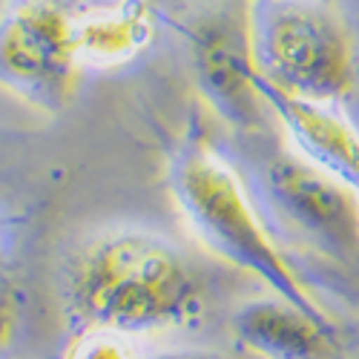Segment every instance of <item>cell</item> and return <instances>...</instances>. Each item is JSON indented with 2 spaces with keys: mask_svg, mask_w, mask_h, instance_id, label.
<instances>
[{
  "mask_svg": "<svg viewBox=\"0 0 359 359\" xmlns=\"http://www.w3.org/2000/svg\"><path fill=\"white\" fill-rule=\"evenodd\" d=\"M259 89L267 109L285 127L293 153L359 190V130L339 104L293 98L262 78Z\"/></svg>",
  "mask_w": 359,
  "mask_h": 359,
  "instance_id": "7",
  "label": "cell"
},
{
  "mask_svg": "<svg viewBox=\"0 0 359 359\" xmlns=\"http://www.w3.org/2000/svg\"><path fill=\"white\" fill-rule=\"evenodd\" d=\"M196 86L216 115L233 130L253 133L271 112L259 89V72L250 52L248 15L236 20L227 12L201 15L187 29Z\"/></svg>",
  "mask_w": 359,
  "mask_h": 359,
  "instance_id": "6",
  "label": "cell"
},
{
  "mask_svg": "<svg viewBox=\"0 0 359 359\" xmlns=\"http://www.w3.org/2000/svg\"><path fill=\"white\" fill-rule=\"evenodd\" d=\"M233 334L262 359H337L334 327L287 299L271 293L233 313Z\"/></svg>",
  "mask_w": 359,
  "mask_h": 359,
  "instance_id": "8",
  "label": "cell"
},
{
  "mask_svg": "<svg viewBox=\"0 0 359 359\" xmlns=\"http://www.w3.org/2000/svg\"><path fill=\"white\" fill-rule=\"evenodd\" d=\"M147 359H236V356L222 353V351H210V348H175V351H161V353L147 356Z\"/></svg>",
  "mask_w": 359,
  "mask_h": 359,
  "instance_id": "11",
  "label": "cell"
},
{
  "mask_svg": "<svg viewBox=\"0 0 359 359\" xmlns=\"http://www.w3.org/2000/svg\"><path fill=\"white\" fill-rule=\"evenodd\" d=\"M262 187L299 236L331 256H359V190L353 184L313 167L293 149H282L267 158Z\"/></svg>",
  "mask_w": 359,
  "mask_h": 359,
  "instance_id": "5",
  "label": "cell"
},
{
  "mask_svg": "<svg viewBox=\"0 0 359 359\" xmlns=\"http://www.w3.org/2000/svg\"><path fill=\"white\" fill-rule=\"evenodd\" d=\"M170 193L193 236L222 262L256 276L267 290L327 319L259 216L245 182L210 144L190 141L170 161Z\"/></svg>",
  "mask_w": 359,
  "mask_h": 359,
  "instance_id": "2",
  "label": "cell"
},
{
  "mask_svg": "<svg viewBox=\"0 0 359 359\" xmlns=\"http://www.w3.org/2000/svg\"><path fill=\"white\" fill-rule=\"evenodd\" d=\"M64 359H144L138 353L135 337L107 331V327H81L72 337Z\"/></svg>",
  "mask_w": 359,
  "mask_h": 359,
  "instance_id": "10",
  "label": "cell"
},
{
  "mask_svg": "<svg viewBox=\"0 0 359 359\" xmlns=\"http://www.w3.org/2000/svg\"><path fill=\"white\" fill-rule=\"evenodd\" d=\"M248 35L256 72L282 93L342 104L359 81V43L331 0H253Z\"/></svg>",
  "mask_w": 359,
  "mask_h": 359,
  "instance_id": "3",
  "label": "cell"
},
{
  "mask_svg": "<svg viewBox=\"0 0 359 359\" xmlns=\"http://www.w3.org/2000/svg\"><path fill=\"white\" fill-rule=\"evenodd\" d=\"M72 12L55 0H15L0 15V86L23 104L57 112L78 86Z\"/></svg>",
  "mask_w": 359,
  "mask_h": 359,
  "instance_id": "4",
  "label": "cell"
},
{
  "mask_svg": "<svg viewBox=\"0 0 359 359\" xmlns=\"http://www.w3.org/2000/svg\"><path fill=\"white\" fill-rule=\"evenodd\" d=\"M69 311L81 327L127 337L178 331L201 319L204 293L187 259L167 238L115 227L93 236L72 256Z\"/></svg>",
  "mask_w": 359,
  "mask_h": 359,
  "instance_id": "1",
  "label": "cell"
},
{
  "mask_svg": "<svg viewBox=\"0 0 359 359\" xmlns=\"http://www.w3.org/2000/svg\"><path fill=\"white\" fill-rule=\"evenodd\" d=\"M15 334V308L6 302V299H0V348H4Z\"/></svg>",
  "mask_w": 359,
  "mask_h": 359,
  "instance_id": "12",
  "label": "cell"
},
{
  "mask_svg": "<svg viewBox=\"0 0 359 359\" xmlns=\"http://www.w3.org/2000/svg\"><path fill=\"white\" fill-rule=\"evenodd\" d=\"M81 67L118 69L144 55L156 38V18L144 0H93L72 12Z\"/></svg>",
  "mask_w": 359,
  "mask_h": 359,
  "instance_id": "9",
  "label": "cell"
}]
</instances>
